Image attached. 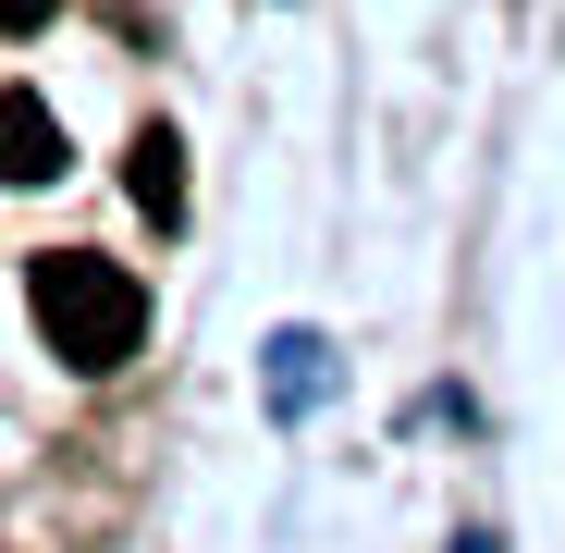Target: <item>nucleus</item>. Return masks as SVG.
Masks as SVG:
<instances>
[{
  "instance_id": "f257e3e1",
  "label": "nucleus",
  "mask_w": 565,
  "mask_h": 553,
  "mask_svg": "<svg viewBox=\"0 0 565 553\" xmlns=\"http://www.w3.org/2000/svg\"><path fill=\"white\" fill-rule=\"evenodd\" d=\"M25 308H38V332H50V357L62 369H124L136 344H148V284L124 258H86V246H50L38 270H25Z\"/></svg>"
},
{
  "instance_id": "f03ea898",
  "label": "nucleus",
  "mask_w": 565,
  "mask_h": 553,
  "mask_svg": "<svg viewBox=\"0 0 565 553\" xmlns=\"http://www.w3.org/2000/svg\"><path fill=\"white\" fill-rule=\"evenodd\" d=\"M74 148L50 124V99H25V86H0V184H50Z\"/></svg>"
},
{
  "instance_id": "7ed1b4c3",
  "label": "nucleus",
  "mask_w": 565,
  "mask_h": 553,
  "mask_svg": "<svg viewBox=\"0 0 565 553\" xmlns=\"http://www.w3.org/2000/svg\"><path fill=\"white\" fill-rule=\"evenodd\" d=\"M124 184H136V210H148L160 234L184 222V148H172V124H148V136L124 148Z\"/></svg>"
},
{
  "instance_id": "20e7f679",
  "label": "nucleus",
  "mask_w": 565,
  "mask_h": 553,
  "mask_svg": "<svg viewBox=\"0 0 565 553\" xmlns=\"http://www.w3.org/2000/svg\"><path fill=\"white\" fill-rule=\"evenodd\" d=\"M270 394H282V406L320 394V332H282V344H270Z\"/></svg>"
},
{
  "instance_id": "39448f33",
  "label": "nucleus",
  "mask_w": 565,
  "mask_h": 553,
  "mask_svg": "<svg viewBox=\"0 0 565 553\" xmlns=\"http://www.w3.org/2000/svg\"><path fill=\"white\" fill-rule=\"evenodd\" d=\"M50 13H62V0H0V38H38Z\"/></svg>"
}]
</instances>
